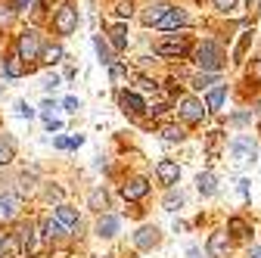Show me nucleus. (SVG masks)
Segmentation results:
<instances>
[{"instance_id": "5", "label": "nucleus", "mask_w": 261, "mask_h": 258, "mask_svg": "<svg viewBox=\"0 0 261 258\" xmlns=\"http://www.w3.org/2000/svg\"><path fill=\"white\" fill-rule=\"evenodd\" d=\"M230 156L237 159V162H252V159L258 156V146H255L252 137H237L230 143Z\"/></svg>"}, {"instance_id": "45", "label": "nucleus", "mask_w": 261, "mask_h": 258, "mask_svg": "<svg viewBox=\"0 0 261 258\" xmlns=\"http://www.w3.org/2000/svg\"><path fill=\"white\" fill-rule=\"evenodd\" d=\"M249 258H261V246H252V252H249Z\"/></svg>"}, {"instance_id": "1", "label": "nucleus", "mask_w": 261, "mask_h": 258, "mask_svg": "<svg viewBox=\"0 0 261 258\" xmlns=\"http://www.w3.org/2000/svg\"><path fill=\"white\" fill-rule=\"evenodd\" d=\"M196 62H199L202 72H218L224 66V50L212 41H202L199 47H196Z\"/></svg>"}, {"instance_id": "38", "label": "nucleus", "mask_w": 261, "mask_h": 258, "mask_svg": "<svg viewBox=\"0 0 261 258\" xmlns=\"http://www.w3.org/2000/svg\"><path fill=\"white\" fill-rule=\"evenodd\" d=\"M115 13L124 19V16H130V13H134V4H130V0H127V4H118V10H115Z\"/></svg>"}, {"instance_id": "10", "label": "nucleus", "mask_w": 261, "mask_h": 258, "mask_svg": "<svg viewBox=\"0 0 261 258\" xmlns=\"http://www.w3.org/2000/svg\"><path fill=\"white\" fill-rule=\"evenodd\" d=\"M4 75L7 78H22L25 75V62H22V53L19 50L7 53V59H4Z\"/></svg>"}, {"instance_id": "24", "label": "nucleus", "mask_w": 261, "mask_h": 258, "mask_svg": "<svg viewBox=\"0 0 261 258\" xmlns=\"http://www.w3.org/2000/svg\"><path fill=\"white\" fill-rule=\"evenodd\" d=\"M162 137L171 140V143H177V140H184L187 134H184V127H177V124H165V127H162Z\"/></svg>"}, {"instance_id": "37", "label": "nucleus", "mask_w": 261, "mask_h": 258, "mask_svg": "<svg viewBox=\"0 0 261 258\" xmlns=\"http://www.w3.org/2000/svg\"><path fill=\"white\" fill-rule=\"evenodd\" d=\"M16 109H19V115H22V118H35V109H31L28 103H16Z\"/></svg>"}, {"instance_id": "23", "label": "nucleus", "mask_w": 261, "mask_h": 258, "mask_svg": "<svg viewBox=\"0 0 261 258\" xmlns=\"http://www.w3.org/2000/svg\"><path fill=\"white\" fill-rule=\"evenodd\" d=\"M224 100H227V87L221 84V87H215V90L208 93V109H221Z\"/></svg>"}, {"instance_id": "3", "label": "nucleus", "mask_w": 261, "mask_h": 258, "mask_svg": "<svg viewBox=\"0 0 261 258\" xmlns=\"http://www.w3.org/2000/svg\"><path fill=\"white\" fill-rule=\"evenodd\" d=\"M53 25L59 35H72V31L78 28V10L75 7H62L56 16H53Z\"/></svg>"}, {"instance_id": "21", "label": "nucleus", "mask_w": 261, "mask_h": 258, "mask_svg": "<svg viewBox=\"0 0 261 258\" xmlns=\"http://www.w3.org/2000/svg\"><path fill=\"white\" fill-rule=\"evenodd\" d=\"M41 230H44L47 240H59V237H62V224L53 221V218H44V221H41Z\"/></svg>"}, {"instance_id": "9", "label": "nucleus", "mask_w": 261, "mask_h": 258, "mask_svg": "<svg viewBox=\"0 0 261 258\" xmlns=\"http://www.w3.org/2000/svg\"><path fill=\"white\" fill-rule=\"evenodd\" d=\"M118 106H121L124 112H130V115H140V112H146V103L140 100L137 93H130V90H121V93H118Z\"/></svg>"}, {"instance_id": "43", "label": "nucleus", "mask_w": 261, "mask_h": 258, "mask_svg": "<svg viewBox=\"0 0 261 258\" xmlns=\"http://www.w3.org/2000/svg\"><path fill=\"white\" fill-rule=\"evenodd\" d=\"M243 121H249V115H233L230 118V124H243Z\"/></svg>"}, {"instance_id": "32", "label": "nucleus", "mask_w": 261, "mask_h": 258, "mask_svg": "<svg viewBox=\"0 0 261 258\" xmlns=\"http://www.w3.org/2000/svg\"><path fill=\"white\" fill-rule=\"evenodd\" d=\"M109 78H112L115 84H121V81L127 78V69H124V66H118V62H115V66H109Z\"/></svg>"}, {"instance_id": "2", "label": "nucleus", "mask_w": 261, "mask_h": 258, "mask_svg": "<svg viewBox=\"0 0 261 258\" xmlns=\"http://www.w3.org/2000/svg\"><path fill=\"white\" fill-rule=\"evenodd\" d=\"M16 50L22 53V59H38V56H41V38H38V31L25 28L22 35H19V44H16Z\"/></svg>"}, {"instance_id": "12", "label": "nucleus", "mask_w": 261, "mask_h": 258, "mask_svg": "<svg viewBox=\"0 0 261 258\" xmlns=\"http://www.w3.org/2000/svg\"><path fill=\"white\" fill-rule=\"evenodd\" d=\"M184 25H187V13H184V10H168L165 19H162L155 28H162V31H177V28H184Z\"/></svg>"}, {"instance_id": "48", "label": "nucleus", "mask_w": 261, "mask_h": 258, "mask_svg": "<svg viewBox=\"0 0 261 258\" xmlns=\"http://www.w3.org/2000/svg\"><path fill=\"white\" fill-rule=\"evenodd\" d=\"M258 7V0H249V10H255Z\"/></svg>"}, {"instance_id": "18", "label": "nucleus", "mask_w": 261, "mask_h": 258, "mask_svg": "<svg viewBox=\"0 0 261 258\" xmlns=\"http://www.w3.org/2000/svg\"><path fill=\"white\" fill-rule=\"evenodd\" d=\"M96 234L100 237H115L118 234V218L115 215H103L100 221H96Z\"/></svg>"}, {"instance_id": "16", "label": "nucleus", "mask_w": 261, "mask_h": 258, "mask_svg": "<svg viewBox=\"0 0 261 258\" xmlns=\"http://www.w3.org/2000/svg\"><path fill=\"white\" fill-rule=\"evenodd\" d=\"M196 187H199L202 196H215V193H218V180H215L212 171H202L199 177H196Z\"/></svg>"}, {"instance_id": "26", "label": "nucleus", "mask_w": 261, "mask_h": 258, "mask_svg": "<svg viewBox=\"0 0 261 258\" xmlns=\"http://www.w3.org/2000/svg\"><path fill=\"white\" fill-rule=\"evenodd\" d=\"M205 152H208V159H218V152H221V131H212V134H208Z\"/></svg>"}, {"instance_id": "7", "label": "nucleus", "mask_w": 261, "mask_h": 258, "mask_svg": "<svg viewBox=\"0 0 261 258\" xmlns=\"http://www.w3.org/2000/svg\"><path fill=\"white\" fill-rule=\"evenodd\" d=\"M155 174H159V180L165 187H174L180 180V168H177V162H171V159H162V162L155 165Z\"/></svg>"}, {"instance_id": "29", "label": "nucleus", "mask_w": 261, "mask_h": 258, "mask_svg": "<svg viewBox=\"0 0 261 258\" xmlns=\"http://www.w3.org/2000/svg\"><path fill=\"white\" fill-rule=\"evenodd\" d=\"M106 190H93L90 193V209H106Z\"/></svg>"}, {"instance_id": "44", "label": "nucleus", "mask_w": 261, "mask_h": 258, "mask_svg": "<svg viewBox=\"0 0 261 258\" xmlns=\"http://www.w3.org/2000/svg\"><path fill=\"white\" fill-rule=\"evenodd\" d=\"M28 4H31V0H13V7H16V10H25Z\"/></svg>"}, {"instance_id": "47", "label": "nucleus", "mask_w": 261, "mask_h": 258, "mask_svg": "<svg viewBox=\"0 0 261 258\" xmlns=\"http://www.w3.org/2000/svg\"><path fill=\"white\" fill-rule=\"evenodd\" d=\"M255 78H261V59H258V66H255V72H252Z\"/></svg>"}, {"instance_id": "27", "label": "nucleus", "mask_w": 261, "mask_h": 258, "mask_svg": "<svg viewBox=\"0 0 261 258\" xmlns=\"http://www.w3.org/2000/svg\"><path fill=\"white\" fill-rule=\"evenodd\" d=\"M227 230H230L233 237H240V240L249 234V227H246V221H243V218H230V224H227Z\"/></svg>"}, {"instance_id": "46", "label": "nucleus", "mask_w": 261, "mask_h": 258, "mask_svg": "<svg viewBox=\"0 0 261 258\" xmlns=\"http://www.w3.org/2000/svg\"><path fill=\"white\" fill-rule=\"evenodd\" d=\"M187 258H202V255H199V249H187Z\"/></svg>"}, {"instance_id": "17", "label": "nucleus", "mask_w": 261, "mask_h": 258, "mask_svg": "<svg viewBox=\"0 0 261 258\" xmlns=\"http://www.w3.org/2000/svg\"><path fill=\"white\" fill-rule=\"evenodd\" d=\"M19 240H22L25 252H38V234H35V224H25V227H19Z\"/></svg>"}, {"instance_id": "14", "label": "nucleus", "mask_w": 261, "mask_h": 258, "mask_svg": "<svg viewBox=\"0 0 261 258\" xmlns=\"http://www.w3.org/2000/svg\"><path fill=\"white\" fill-rule=\"evenodd\" d=\"M208 258H227V234L208 237Z\"/></svg>"}, {"instance_id": "25", "label": "nucleus", "mask_w": 261, "mask_h": 258, "mask_svg": "<svg viewBox=\"0 0 261 258\" xmlns=\"http://www.w3.org/2000/svg\"><path fill=\"white\" fill-rule=\"evenodd\" d=\"M249 44H252V31H243V38H240V44H237V50H233V59H237V62H243Z\"/></svg>"}, {"instance_id": "20", "label": "nucleus", "mask_w": 261, "mask_h": 258, "mask_svg": "<svg viewBox=\"0 0 261 258\" xmlns=\"http://www.w3.org/2000/svg\"><path fill=\"white\" fill-rule=\"evenodd\" d=\"M171 7H165V4H155V7H149L146 13H143V22L146 25H159L162 19H165V13H168Z\"/></svg>"}, {"instance_id": "4", "label": "nucleus", "mask_w": 261, "mask_h": 258, "mask_svg": "<svg viewBox=\"0 0 261 258\" xmlns=\"http://www.w3.org/2000/svg\"><path fill=\"white\" fill-rule=\"evenodd\" d=\"M177 112H180V118H184L187 124H199V121L205 118V109H202V103H199V100H193V96H184Z\"/></svg>"}, {"instance_id": "28", "label": "nucleus", "mask_w": 261, "mask_h": 258, "mask_svg": "<svg viewBox=\"0 0 261 258\" xmlns=\"http://www.w3.org/2000/svg\"><path fill=\"white\" fill-rule=\"evenodd\" d=\"M59 59H62V47H47L41 53V62H47V66H53V62H59Z\"/></svg>"}, {"instance_id": "13", "label": "nucleus", "mask_w": 261, "mask_h": 258, "mask_svg": "<svg viewBox=\"0 0 261 258\" xmlns=\"http://www.w3.org/2000/svg\"><path fill=\"white\" fill-rule=\"evenodd\" d=\"M16 212H19V196L16 193H4V196H0V221L16 218Z\"/></svg>"}, {"instance_id": "41", "label": "nucleus", "mask_w": 261, "mask_h": 258, "mask_svg": "<svg viewBox=\"0 0 261 258\" xmlns=\"http://www.w3.org/2000/svg\"><path fill=\"white\" fill-rule=\"evenodd\" d=\"M47 127H50V131H59L62 121H59V118H47Z\"/></svg>"}, {"instance_id": "36", "label": "nucleus", "mask_w": 261, "mask_h": 258, "mask_svg": "<svg viewBox=\"0 0 261 258\" xmlns=\"http://www.w3.org/2000/svg\"><path fill=\"white\" fill-rule=\"evenodd\" d=\"M215 7H218L221 13H230V10L237 7V0H215Z\"/></svg>"}, {"instance_id": "49", "label": "nucleus", "mask_w": 261, "mask_h": 258, "mask_svg": "<svg viewBox=\"0 0 261 258\" xmlns=\"http://www.w3.org/2000/svg\"><path fill=\"white\" fill-rule=\"evenodd\" d=\"M258 127H261V124H258Z\"/></svg>"}, {"instance_id": "30", "label": "nucleus", "mask_w": 261, "mask_h": 258, "mask_svg": "<svg viewBox=\"0 0 261 258\" xmlns=\"http://www.w3.org/2000/svg\"><path fill=\"white\" fill-rule=\"evenodd\" d=\"M208 84H218V78H215V72H202V75H196V81H193V87H208Z\"/></svg>"}, {"instance_id": "35", "label": "nucleus", "mask_w": 261, "mask_h": 258, "mask_svg": "<svg viewBox=\"0 0 261 258\" xmlns=\"http://www.w3.org/2000/svg\"><path fill=\"white\" fill-rule=\"evenodd\" d=\"M62 109H65V112H78V109H81V103L75 100V96H65V100H62Z\"/></svg>"}, {"instance_id": "34", "label": "nucleus", "mask_w": 261, "mask_h": 258, "mask_svg": "<svg viewBox=\"0 0 261 258\" xmlns=\"http://www.w3.org/2000/svg\"><path fill=\"white\" fill-rule=\"evenodd\" d=\"M31 187H35V174H22L19 177V190L22 193H31Z\"/></svg>"}, {"instance_id": "33", "label": "nucleus", "mask_w": 261, "mask_h": 258, "mask_svg": "<svg viewBox=\"0 0 261 258\" xmlns=\"http://www.w3.org/2000/svg\"><path fill=\"white\" fill-rule=\"evenodd\" d=\"M7 162H13V143L0 140V165H7Z\"/></svg>"}, {"instance_id": "11", "label": "nucleus", "mask_w": 261, "mask_h": 258, "mask_svg": "<svg viewBox=\"0 0 261 258\" xmlns=\"http://www.w3.org/2000/svg\"><path fill=\"white\" fill-rule=\"evenodd\" d=\"M159 240H162L159 227H140V230L134 234V246H137V249H152V246H159Z\"/></svg>"}, {"instance_id": "15", "label": "nucleus", "mask_w": 261, "mask_h": 258, "mask_svg": "<svg viewBox=\"0 0 261 258\" xmlns=\"http://www.w3.org/2000/svg\"><path fill=\"white\" fill-rule=\"evenodd\" d=\"M56 221L62 224V227H69V230H78V212L69 209V205H59L56 209Z\"/></svg>"}, {"instance_id": "8", "label": "nucleus", "mask_w": 261, "mask_h": 258, "mask_svg": "<svg viewBox=\"0 0 261 258\" xmlns=\"http://www.w3.org/2000/svg\"><path fill=\"white\" fill-rule=\"evenodd\" d=\"M149 193V180H143V177H134V180H127L124 187H121V196L127 199V202H134V199H143Z\"/></svg>"}, {"instance_id": "22", "label": "nucleus", "mask_w": 261, "mask_h": 258, "mask_svg": "<svg viewBox=\"0 0 261 258\" xmlns=\"http://www.w3.org/2000/svg\"><path fill=\"white\" fill-rule=\"evenodd\" d=\"M93 44H96V53H100V62H103V66H115V56H112V50L106 47V41L96 38Z\"/></svg>"}, {"instance_id": "42", "label": "nucleus", "mask_w": 261, "mask_h": 258, "mask_svg": "<svg viewBox=\"0 0 261 258\" xmlns=\"http://www.w3.org/2000/svg\"><path fill=\"white\" fill-rule=\"evenodd\" d=\"M56 84H59V78H56V75H53V78H47V81H44V87H47V90H53V87H56Z\"/></svg>"}, {"instance_id": "40", "label": "nucleus", "mask_w": 261, "mask_h": 258, "mask_svg": "<svg viewBox=\"0 0 261 258\" xmlns=\"http://www.w3.org/2000/svg\"><path fill=\"white\" fill-rule=\"evenodd\" d=\"M56 146H59V149H69V146H72V137H56Z\"/></svg>"}, {"instance_id": "31", "label": "nucleus", "mask_w": 261, "mask_h": 258, "mask_svg": "<svg viewBox=\"0 0 261 258\" xmlns=\"http://www.w3.org/2000/svg\"><path fill=\"white\" fill-rule=\"evenodd\" d=\"M184 205V196H180V193H168V196H165V209L168 212H177Z\"/></svg>"}, {"instance_id": "19", "label": "nucleus", "mask_w": 261, "mask_h": 258, "mask_svg": "<svg viewBox=\"0 0 261 258\" xmlns=\"http://www.w3.org/2000/svg\"><path fill=\"white\" fill-rule=\"evenodd\" d=\"M109 41H112L115 50H124V47H127V28H124V25H112V28H109Z\"/></svg>"}, {"instance_id": "6", "label": "nucleus", "mask_w": 261, "mask_h": 258, "mask_svg": "<svg viewBox=\"0 0 261 258\" xmlns=\"http://www.w3.org/2000/svg\"><path fill=\"white\" fill-rule=\"evenodd\" d=\"M159 56H184L187 53V38H162L155 44Z\"/></svg>"}, {"instance_id": "39", "label": "nucleus", "mask_w": 261, "mask_h": 258, "mask_svg": "<svg viewBox=\"0 0 261 258\" xmlns=\"http://www.w3.org/2000/svg\"><path fill=\"white\" fill-rule=\"evenodd\" d=\"M137 84H140L143 90H155V81H149L146 75H137Z\"/></svg>"}]
</instances>
